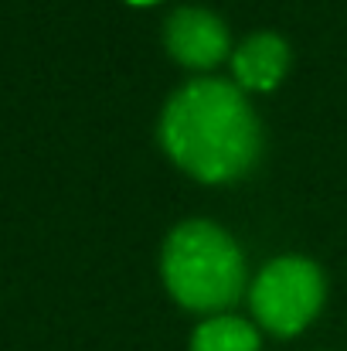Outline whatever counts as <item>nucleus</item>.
<instances>
[{"mask_svg":"<svg viewBox=\"0 0 347 351\" xmlns=\"http://www.w3.org/2000/svg\"><path fill=\"white\" fill-rule=\"evenodd\" d=\"M160 147L201 184L245 178L262 154V126L245 93L225 79L181 86L160 113Z\"/></svg>","mask_w":347,"mask_h":351,"instance_id":"f257e3e1","label":"nucleus"},{"mask_svg":"<svg viewBox=\"0 0 347 351\" xmlns=\"http://www.w3.org/2000/svg\"><path fill=\"white\" fill-rule=\"evenodd\" d=\"M167 293L194 314H225L245 290V256L222 226L191 219L167 235L160 252Z\"/></svg>","mask_w":347,"mask_h":351,"instance_id":"f03ea898","label":"nucleus"},{"mask_svg":"<svg viewBox=\"0 0 347 351\" xmlns=\"http://www.w3.org/2000/svg\"><path fill=\"white\" fill-rule=\"evenodd\" d=\"M327 280L313 259L303 256H279L255 276L248 290L252 314L262 331L276 338L300 335L324 307Z\"/></svg>","mask_w":347,"mask_h":351,"instance_id":"7ed1b4c3","label":"nucleus"},{"mask_svg":"<svg viewBox=\"0 0 347 351\" xmlns=\"http://www.w3.org/2000/svg\"><path fill=\"white\" fill-rule=\"evenodd\" d=\"M164 45L177 65L198 69V72L215 69L231 51L225 21L205 7H177L164 24Z\"/></svg>","mask_w":347,"mask_h":351,"instance_id":"20e7f679","label":"nucleus"},{"mask_svg":"<svg viewBox=\"0 0 347 351\" xmlns=\"http://www.w3.org/2000/svg\"><path fill=\"white\" fill-rule=\"evenodd\" d=\"M231 69L242 93H269L290 72V45L276 31H255L231 51Z\"/></svg>","mask_w":347,"mask_h":351,"instance_id":"39448f33","label":"nucleus"},{"mask_svg":"<svg viewBox=\"0 0 347 351\" xmlns=\"http://www.w3.org/2000/svg\"><path fill=\"white\" fill-rule=\"evenodd\" d=\"M262 338L255 324L235 317V314H215L201 321L191 335V351H259Z\"/></svg>","mask_w":347,"mask_h":351,"instance_id":"423d86ee","label":"nucleus"},{"mask_svg":"<svg viewBox=\"0 0 347 351\" xmlns=\"http://www.w3.org/2000/svg\"><path fill=\"white\" fill-rule=\"evenodd\" d=\"M126 3H133V7H150V3H160V0H126Z\"/></svg>","mask_w":347,"mask_h":351,"instance_id":"0eeeda50","label":"nucleus"}]
</instances>
